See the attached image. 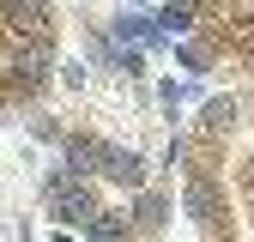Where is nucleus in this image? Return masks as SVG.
Returning a JSON list of instances; mask_svg holds the SVG:
<instances>
[{
	"mask_svg": "<svg viewBox=\"0 0 254 242\" xmlns=\"http://www.w3.org/2000/svg\"><path fill=\"white\" fill-rule=\"evenodd\" d=\"M49 212H55V218H67V224H85V218H103V212L91 206L85 182H73V176H61L55 188H49Z\"/></svg>",
	"mask_w": 254,
	"mask_h": 242,
	"instance_id": "1",
	"label": "nucleus"
},
{
	"mask_svg": "<svg viewBox=\"0 0 254 242\" xmlns=\"http://www.w3.org/2000/svg\"><path fill=\"white\" fill-rule=\"evenodd\" d=\"M103 176H109V182H127V188H139V182H145V164L133 158V151H115V145H109V164H103Z\"/></svg>",
	"mask_w": 254,
	"mask_h": 242,
	"instance_id": "2",
	"label": "nucleus"
},
{
	"mask_svg": "<svg viewBox=\"0 0 254 242\" xmlns=\"http://www.w3.org/2000/svg\"><path fill=\"white\" fill-rule=\"evenodd\" d=\"M67 158H73L79 170H97V176H103V164H109V145H103V139H67Z\"/></svg>",
	"mask_w": 254,
	"mask_h": 242,
	"instance_id": "3",
	"label": "nucleus"
},
{
	"mask_svg": "<svg viewBox=\"0 0 254 242\" xmlns=\"http://www.w3.org/2000/svg\"><path fill=\"white\" fill-rule=\"evenodd\" d=\"M212 206H218V200H212V182L194 176V182H188V212H194V218H212Z\"/></svg>",
	"mask_w": 254,
	"mask_h": 242,
	"instance_id": "4",
	"label": "nucleus"
}]
</instances>
